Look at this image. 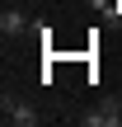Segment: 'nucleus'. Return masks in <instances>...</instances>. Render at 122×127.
<instances>
[{
	"label": "nucleus",
	"instance_id": "1",
	"mask_svg": "<svg viewBox=\"0 0 122 127\" xmlns=\"http://www.w3.org/2000/svg\"><path fill=\"white\" fill-rule=\"evenodd\" d=\"M0 118H5V123H14V127H38V118H42V113H38L28 99L5 94V99H0Z\"/></svg>",
	"mask_w": 122,
	"mask_h": 127
},
{
	"label": "nucleus",
	"instance_id": "2",
	"mask_svg": "<svg viewBox=\"0 0 122 127\" xmlns=\"http://www.w3.org/2000/svg\"><path fill=\"white\" fill-rule=\"evenodd\" d=\"M80 123L85 127H122V108L113 99H103V104H94L89 113H80Z\"/></svg>",
	"mask_w": 122,
	"mask_h": 127
},
{
	"label": "nucleus",
	"instance_id": "3",
	"mask_svg": "<svg viewBox=\"0 0 122 127\" xmlns=\"http://www.w3.org/2000/svg\"><path fill=\"white\" fill-rule=\"evenodd\" d=\"M28 28H33V19H28L24 9H5V14H0V33H5V38H19V33H28Z\"/></svg>",
	"mask_w": 122,
	"mask_h": 127
},
{
	"label": "nucleus",
	"instance_id": "4",
	"mask_svg": "<svg viewBox=\"0 0 122 127\" xmlns=\"http://www.w3.org/2000/svg\"><path fill=\"white\" fill-rule=\"evenodd\" d=\"M103 14H108V19H113V24H122V0H113V5H108V9H103Z\"/></svg>",
	"mask_w": 122,
	"mask_h": 127
}]
</instances>
